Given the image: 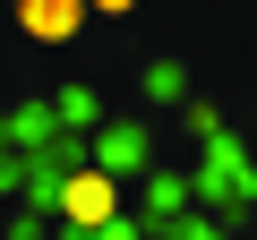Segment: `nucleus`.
Here are the masks:
<instances>
[{"mask_svg":"<svg viewBox=\"0 0 257 240\" xmlns=\"http://www.w3.org/2000/svg\"><path fill=\"white\" fill-rule=\"evenodd\" d=\"M60 214H69L77 231H103V223L120 214V180H103V172H77V180L60 189Z\"/></svg>","mask_w":257,"mask_h":240,"instance_id":"nucleus-1","label":"nucleus"},{"mask_svg":"<svg viewBox=\"0 0 257 240\" xmlns=\"http://www.w3.org/2000/svg\"><path fill=\"white\" fill-rule=\"evenodd\" d=\"M9 9L35 43H77L86 35V0H9Z\"/></svg>","mask_w":257,"mask_h":240,"instance_id":"nucleus-2","label":"nucleus"},{"mask_svg":"<svg viewBox=\"0 0 257 240\" xmlns=\"http://www.w3.org/2000/svg\"><path fill=\"white\" fill-rule=\"evenodd\" d=\"M86 9H111V18H120V9H138V0H86Z\"/></svg>","mask_w":257,"mask_h":240,"instance_id":"nucleus-3","label":"nucleus"}]
</instances>
